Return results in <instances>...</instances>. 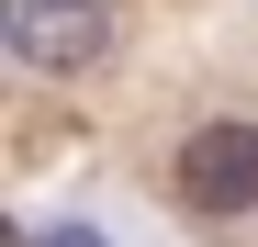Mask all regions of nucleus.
I'll return each mask as SVG.
<instances>
[{"instance_id":"1","label":"nucleus","mask_w":258,"mask_h":247,"mask_svg":"<svg viewBox=\"0 0 258 247\" xmlns=\"http://www.w3.org/2000/svg\"><path fill=\"white\" fill-rule=\"evenodd\" d=\"M168 180H180V202H191V214H258V124H247V112L191 124Z\"/></svg>"},{"instance_id":"2","label":"nucleus","mask_w":258,"mask_h":247,"mask_svg":"<svg viewBox=\"0 0 258 247\" xmlns=\"http://www.w3.org/2000/svg\"><path fill=\"white\" fill-rule=\"evenodd\" d=\"M0 34H12L23 68L68 79V68H101V45H112V0H0Z\"/></svg>"},{"instance_id":"3","label":"nucleus","mask_w":258,"mask_h":247,"mask_svg":"<svg viewBox=\"0 0 258 247\" xmlns=\"http://www.w3.org/2000/svg\"><path fill=\"white\" fill-rule=\"evenodd\" d=\"M23 247H101V236H90V225H34Z\"/></svg>"}]
</instances>
